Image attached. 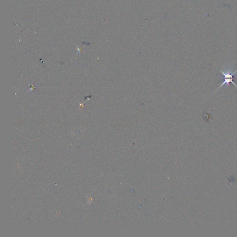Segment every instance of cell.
I'll use <instances>...</instances> for the list:
<instances>
[{"instance_id":"1","label":"cell","mask_w":237,"mask_h":237,"mask_svg":"<svg viewBox=\"0 0 237 237\" xmlns=\"http://www.w3.org/2000/svg\"><path fill=\"white\" fill-rule=\"evenodd\" d=\"M220 71L221 72V73L223 75H224V81H223V83L221 84L220 87L218 88L217 89H219L220 88H221V87L223 86V85H226V86H229V83H232V84H234V85H235V86L237 88V85L235 84V83H234V81H233V80H234V75L236 73V72L237 71V70H236V71H235L234 72V73H232L231 74L230 73V72L229 71H226L224 72L223 71H222L221 69H220Z\"/></svg>"}]
</instances>
